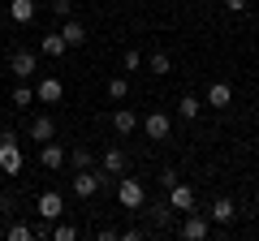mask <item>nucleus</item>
Here are the masks:
<instances>
[{
    "instance_id": "f257e3e1",
    "label": "nucleus",
    "mask_w": 259,
    "mask_h": 241,
    "mask_svg": "<svg viewBox=\"0 0 259 241\" xmlns=\"http://www.w3.org/2000/svg\"><path fill=\"white\" fill-rule=\"evenodd\" d=\"M117 203L125 207V211H143V207H147V190H143L139 176H121L117 181Z\"/></svg>"
},
{
    "instance_id": "f03ea898",
    "label": "nucleus",
    "mask_w": 259,
    "mask_h": 241,
    "mask_svg": "<svg viewBox=\"0 0 259 241\" xmlns=\"http://www.w3.org/2000/svg\"><path fill=\"white\" fill-rule=\"evenodd\" d=\"M143 130H147L151 142H164L168 134H173V116H168L164 108H156V112H147V116H143Z\"/></svg>"
},
{
    "instance_id": "7ed1b4c3",
    "label": "nucleus",
    "mask_w": 259,
    "mask_h": 241,
    "mask_svg": "<svg viewBox=\"0 0 259 241\" xmlns=\"http://www.w3.org/2000/svg\"><path fill=\"white\" fill-rule=\"evenodd\" d=\"M9 69H13V78L30 82V74H39V56L30 52V47H18V52L9 56Z\"/></svg>"
},
{
    "instance_id": "20e7f679",
    "label": "nucleus",
    "mask_w": 259,
    "mask_h": 241,
    "mask_svg": "<svg viewBox=\"0 0 259 241\" xmlns=\"http://www.w3.org/2000/svg\"><path fill=\"white\" fill-rule=\"evenodd\" d=\"M104 186V172H95V168H78L74 172V194L78 198H95Z\"/></svg>"
},
{
    "instance_id": "39448f33",
    "label": "nucleus",
    "mask_w": 259,
    "mask_h": 241,
    "mask_svg": "<svg viewBox=\"0 0 259 241\" xmlns=\"http://www.w3.org/2000/svg\"><path fill=\"white\" fill-rule=\"evenodd\" d=\"M182 237L186 241H203V237H212V220H207L203 211H190L182 220Z\"/></svg>"
},
{
    "instance_id": "423d86ee",
    "label": "nucleus",
    "mask_w": 259,
    "mask_h": 241,
    "mask_svg": "<svg viewBox=\"0 0 259 241\" xmlns=\"http://www.w3.org/2000/svg\"><path fill=\"white\" fill-rule=\"evenodd\" d=\"M0 172H22V147L18 138H0Z\"/></svg>"
},
{
    "instance_id": "0eeeda50",
    "label": "nucleus",
    "mask_w": 259,
    "mask_h": 241,
    "mask_svg": "<svg viewBox=\"0 0 259 241\" xmlns=\"http://www.w3.org/2000/svg\"><path fill=\"white\" fill-rule=\"evenodd\" d=\"M39 215H44V220L48 224H56V220H61V215H65V198L61 194H56V190H44V194H39Z\"/></svg>"
},
{
    "instance_id": "6e6552de",
    "label": "nucleus",
    "mask_w": 259,
    "mask_h": 241,
    "mask_svg": "<svg viewBox=\"0 0 259 241\" xmlns=\"http://www.w3.org/2000/svg\"><path fill=\"white\" fill-rule=\"evenodd\" d=\"M194 203H199V198H194V190L186 186V181H177V186L168 190V207H173V211H194Z\"/></svg>"
},
{
    "instance_id": "1a4fd4ad",
    "label": "nucleus",
    "mask_w": 259,
    "mask_h": 241,
    "mask_svg": "<svg viewBox=\"0 0 259 241\" xmlns=\"http://www.w3.org/2000/svg\"><path fill=\"white\" fill-rule=\"evenodd\" d=\"M26 138H30V142H52V138H56V120H52V116H35V120L26 125Z\"/></svg>"
},
{
    "instance_id": "9d476101",
    "label": "nucleus",
    "mask_w": 259,
    "mask_h": 241,
    "mask_svg": "<svg viewBox=\"0 0 259 241\" xmlns=\"http://www.w3.org/2000/svg\"><path fill=\"white\" fill-rule=\"evenodd\" d=\"M61 95H65L61 78H44V82L35 86V99H39V103H48V108H52V103H61Z\"/></svg>"
},
{
    "instance_id": "9b49d317",
    "label": "nucleus",
    "mask_w": 259,
    "mask_h": 241,
    "mask_svg": "<svg viewBox=\"0 0 259 241\" xmlns=\"http://www.w3.org/2000/svg\"><path fill=\"white\" fill-rule=\"evenodd\" d=\"M65 159H69V155H65V147L56 138L52 142H39V164H44V168H61Z\"/></svg>"
},
{
    "instance_id": "f8f14e48",
    "label": "nucleus",
    "mask_w": 259,
    "mask_h": 241,
    "mask_svg": "<svg viewBox=\"0 0 259 241\" xmlns=\"http://www.w3.org/2000/svg\"><path fill=\"white\" fill-rule=\"evenodd\" d=\"M173 207H168V198H164V203H156V207H151V232H168V228H173Z\"/></svg>"
},
{
    "instance_id": "ddd939ff",
    "label": "nucleus",
    "mask_w": 259,
    "mask_h": 241,
    "mask_svg": "<svg viewBox=\"0 0 259 241\" xmlns=\"http://www.w3.org/2000/svg\"><path fill=\"white\" fill-rule=\"evenodd\" d=\"M233 215H238L233 198H216V203H212V211H207V220H212V224H221V228H225V224H233Z\"/></svg>"
},
{
    "instance_id": "4468645a",
    "label": "nucleus",
    "mask_w": 259,
    "mask_h": 241,
    "mask_svg": "<svg viewBox=\"0 0 259 241\" xmlns=\"http://www.w3.org/2000/svg\"><path fill=\"white\" fill-rule=\"evenodd\" d=\"M233 103V86L229 82H212L207 86V108H229Z\"/></svg>"
},
{
    "instance_id": "2eb2a0df",
    "label": "nucleus",
    "mask_w": 259,
    "mask_h": 241,
    "mask_svg": "<svg viewBox=\"0 0 259 241\" xmlns=\"http://www.w3.org/2000/svg\"><path fill=\"white\" fill-rule=\"evenodd\" d=\"M61 35H65V43H69V47H82L87 43V26H82V22H74V18L61 22Z\"/></svg>"
},
{
    "instance_id": "dca6fc26",
    "label": "nucleus",
    "mask_w": 259,
    "mask_h": 241,
    "mask_svg": "<svg viewBox=\"0 0 259 241\" xmlns=\"http://www.w3.org/2000/svg\"><path fill=\"white\" fill-rule=\"evenodd\" d=\"M100 164H104V172H108V176H121V172H125V151H121V147H108Z\"/></svg>"
},
{
    "instance_id": "f3484780",
    "label": "nucleus",
    "mask_w": 259,
    "mask_h": 241,
    "mask_svg": "<svg viewBox=\"0 0 259 241\" xmlns=\"http://www.w3.org/2000/svg\"><path fill=\"white\" fill-rule=\"evenodd\" d=\"M39 52H44V56H65V52H69V43H65L61 30H52V35L39 39Z\"/></svg>"
},
{
    "instance_id": "a211bd4d",
    "label": "nucleus",
    "mask_w": 259,
    "mask_h": 241,
    "mask_svg": "<svg viewBox=\"0 0 259 241\" xmlns=\"http://www.w3.org/2000/svg\"><path fill=\"white\" fill-rule=\"evenodd\" d=\"M9 18L22 22V26H30L35 22V0H9Z\"/></svg>"
},
{
    "instance_id": "6ab92c4d",
    "label": "nucleus",
    "mask_w": 259,
    "mask_h": 241,
    "mask_svg": "<svg viewBox=\"0 0 259 241\" xmlns=\"http://www.w3.org/2000/svg\"><path fill=\"white\" fill-rule=\"evenodd\" d=\"M112 130H117V134H134V130H139V116H134L130 108H117V112H112Z\"/></svg>"
},
{
    "instance_id": "aec40b11",
    "label": "nucleus",
    "mask_w": 259,
    "mask_h": 241,
    "mask_svg": "<svg viewBox=\"0 0 259 241\" xmlns=\"http://www.w3.org/2000/svg\"><path fill=\"white\" fill-rule=\"evenodd\" d=\"M199 108H203L199 95H182V99H177V116L182 120H199Z\"/></svg>"
},
{
    "instance_id": "412c9836",
    "label": "nucleus",
    "mask_w": 259,
    "mask_h": 241,
    "mask_svg": "<svg viewBox=\"0 0 259 241\" xmlns=\"http://www.w3.org/2000/svg\"><path fill=\"white\" fill-rule=\"evenodd\" d=\"M30 103H35V86L18 82V86H13V108H30Z\"/></svg>"
},
{
    "instance_id": "4be33fe9",
    "label": "nucleus",
    "mask_w": 259,
    "mask_h": 241,
    "mask_svg": "<svg viewBox=\"0 0 259 241\" xmlns=\"http://www.w3.org/2000/svg\"><path fill=\"white\" fill-rule=\"evenodd\" d=\"M147 69H151V74H173V61H168V52H151V56H147Z\"/></svg>"
},
{
    "instance_id": "5701e85b",
    "label": "nucleus",
    "mask_w": 259,
    "mask_h": 241,
    "mask_svg": "<svg viewBox=\"0 0 259 241\" xmlns=\"http://www.w3.org/2000/svg\"><path fill=\"white\" fill-rule=\"evenodd\" d=\"M125 95H130V78H112V82H108V99L121 103Z\"/></svg>"
},
{
    "instance_id": "b1692460",
    "label": "nucleus",
    "mask_w": 259,
    "mask_h": 241,
    "mask_svg": "<svg viewBox=\"0 0 259 241\" xmlns=\"http://www.w3.org/2000/svg\"><path fill=\"white\" fill-rule=\"evenodd\" d=\"M69 164H74V172L78 168H91V147H74L69 151Z\"/></svg>"
},
{
    "instance_id": "393cba45",
    "label": "nucleus",
    "mask_w": 259,
    "mask_h": 241,
    "mask_svg": "<svg viewBox=\"0 0 259 241\" xmlns=\"http://www.w3.org/2000/svg\"><path fill=\"white\" fill-rule=\"evenodd\" d=\"M52 241H78V228H74V224H61V220H56V224H52Z\"/></svg>"
},
{
    "instance_id": "a878e982",
    "label": "nucleus",
    "mask_w": 259,
    "mask_h": 241,
    "mask_svg": "<svg viewBox=\"0 0 259 241\" xmlns=\"http://www.w3.org/2000/svg\"><path fill=\"white\" fill-rule=\"evenodd\" d=\"M48 9H52V18H56V22H65V18H74V0H52Z\"/></svg>"
},
{
    "instance_id": "bb28decb",
    "label": "nucleus",
    "mask_w": 259,
    "mask_h": 241,
    "mask_svg": "<svg viewBox=\"0 0 259 241\" xmlns=\"http://www.w3.org/2000/svg\"><path fill=\"white\" fill-rule=\"evenodd\" d=\"M30 237H35L30 224H9V241H30Z\"/></svg>"
},
{
    "instance_id": "cd10ccee",
    "label": "nucleus",
    "mask_w": 259,
    "mask_h": 241,
    "mask_svg": "<svg viewBox=\"0 0 259 241\" xmlns=\"http://www.w3.org/2000/svg\"><path fill=\"white\" fill-rule=\"evenodd\" d=\"M121 65H125V74H134V69H143V52H134V47H130V52L121 56Z\"/></svg>"
},
{
    "instance_id": "c85d7f7f",
    "label": "nucleus",
    "mask_w": 259,
    "mask_h": 241,
    "mask_svg": "<svg viewBox=\"0 0 259 241\" xmlns=\"http://www.w3.org/2000/svg\"><path fill=\"white\" fill-rule=\"evenodd\" d=\"M160 186H164V190L177 186V172H173V168H164V172H160Z\"/></svg>"
},
{
    "instance_id": "c756f323",
    "label": "nucleus",
    "mask_w": 259,
    "mask_h": 241,
    "mask_svg": "<svg viewBox=\"0 0 259 241\" xmlns=\"http://www.w3.org/2000/svg\"><path fill=\"white\" fill-rule=\"evenodd\" d=\"M225 5H229V13H246L250 9V0H225Z\"/></svg>"
}]
</instances>
